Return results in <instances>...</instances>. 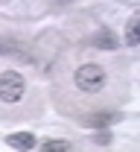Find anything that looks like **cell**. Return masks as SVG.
<instances>
[{"instance_id": "6da1fadb", "label": "cell", "mask_w": 140, "mask_h": 152, "mask_svg": "<svg viewBox=\"0 0 140 152\" xmlns=\"http://www.w3.org/2000/svg\"><path fill=\"white\" fill-rule=\"evenodd\" d=\"M73 82H76V88L85 91V94H99L102 88H105V70H102L99 64H79Z\"/></svg>"}, {"instance_id": "7a4b0ae2", "label": "cell", "mask_w": 140, "mask_h": 152, "mask_svg": "<svg viewBox=\"0 0 140 152\" xmlns=\"http://www.w3.org/2000/svg\"><path fill=\"white\" fill-rule=\"evenodd\" d=\"M23 91H26V82H23V76L18 70L0 73V99L3 102H18L23 96Z\"/></svg>"}, {"instance_id": "3957f363", "label": "cell", "mask_w": 140, "mask_h": 152, "mask_svg": "<svg viewBox=\"0 0 140 152\" xmlns=\"http://www.w3.org/2000/svg\"><path fill=\"white\" fill-rule=\"evenodd\" d=\"M6 143H9L12 149H32V146H35V134H29V132H15V134H9V137H6Z\"/></svg>"}, {"instance_id": "277c9868", "label": "cell", "mask_w": 140, "mask_h": 152, "mask_svg": "<svg viewBox=\"0 0 140 152\" xmlns=\"http://www.w3.org/2000/svg\"><path fill=\"white\" fill-rule=\"evenodd\" d=\"M91 41H94V47H99V50H117V35H114V32H108V29L96 32Z\"/></svg>"}, {"instance_id": "5b68a950", "label": "cell", "mask_w": 140, "mask_h": 152, "mask_svg": "<svg viewBox=\"0 0 140 152\" xmlns=\"http://www.w3.org/2000/svg\"><path fill=\"white\" fill-rule=\"evenodd\" d=\"M125 44H140V15L128 18L125 23Z\"/></svg>"}, {"instance_id": "8992f818", "label": "cell", "mask_w": 140, "mask_h": 152, "mask_svg": "<svg viewBox=\"0 0 140 152\" xmlns=\"http://www.w3.org/2000/svg\"><path fill=\"white\" fill-rule=\"evenodd\" d=\"M117 120H120L117 111H99V114H94L88 123H91V126H111V123H117Z\"/></svg>"}, {"instance_id": "52a82bcc", "label": "cell", "mask_w": 140, "mask_h": 152, "mask_svg": "<svg viewBox=\"0 0 140 152\" xmlns=\"http://www.w3.org/2000/svg\"><path fill=\"white\" fill-rule=\"evenodd\" d=\"M41 149L44 152H70V143L67 140H44Z\"/></svg>"}, {"instance_id": "ba28073f", "label": "cell", "mask_w": 140, "mask_h": 152, "mask_svg": "<svg viewBox=\"0 0 140 152\" xmlns=\"http://www.w3.org/2000/svg\"><path fill=\"white\" fill-rule=\"evenodd\" d=\"M9 50H12V47H9V44H3V41H0V53H9Z\"/></svg>"}, {"instance_id": "9c48e42d", "label": "cell", "mask_w": 140, "mask_h": 152, "mask_svg": "<svg viewBox=\"0 0 140 152\" xmlns=\"http://www.w3.org/2000/svg\"><path fill=\"white\" fill-rule=\"evenodd\" d=\"M6 3H9V0H0V6H6Z\"/></svg>"}]
</instances>
